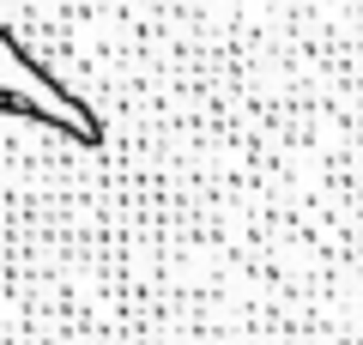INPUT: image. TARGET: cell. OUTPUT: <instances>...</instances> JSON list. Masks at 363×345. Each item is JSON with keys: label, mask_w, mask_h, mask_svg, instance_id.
Segmentation results:
<instances>
[{"label": "cell", "mask_w": 363, "mask_h": 345, "mask_svg": "<svg viewBox=\"0 0 363 345\" xmlns=\"http://www.w3.org/2000/svg\"><path fill=\"white\" fill-rule=\"evenodd\" d=\"M0 97H18V91H6V85H0Z\"/></svg>", "instance_id": "cell-1"}]
</instances>
